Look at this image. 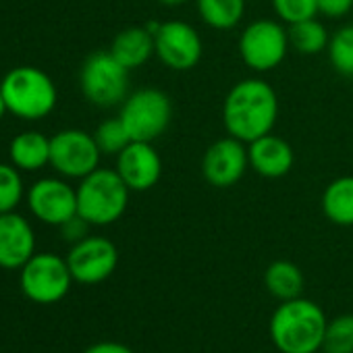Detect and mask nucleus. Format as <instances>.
Returning a JSON list of instances; mask_svg holds the SVG:
<instances>
[{
	"label": "nucleus",
	"mask_w": 353,
	"mask_h": 353,
	"mask_svg": "<svg viewBox=\"0 0 353 353\" xmlns=\"http://www.w3.org/2000/svg\"><path fill=\"white\" fill-rule=\"evenodd\" d=\"M279 119V96L274 88L260 79L248 77L237 81L223 102V123L231 137L252 143L272 133Z\"/></svg>",
	"instance_id": "obj_1"
},
{
	"label": "nucleus",
	"mask_w": 353,
	"mask_h": 353,
	"mask_svg": "<svg viewBox=\"0 0 353 353\" xmlns=\"http://www.w3.org/2000/svg\"><path fill=\"white\" fill-rule=\"evenodd\" d=\"M326 316L312 299L281 301L270 318V339L281 353H316L322 349Z\"/></svg>",
	"instance_id": "obj_2"
},
{
	"label": "nucleus",
	"mask_w": 353,
	"mask_h": 353,
	"mask_svg": "<svg viewBox=\"0 0 353 353\" xmlns=\"http://www.w3.org/2000/svg\"><path fill=\"white\" fill-rule=\"evenodd\" d=\"M0 92L9 112L21 121L44 119L59 102V92L50 75L32 65L11 69L0 81Z\"/></svg>",
	"instance_id": "obj_3"
},
{
	"label": "nucleus",
	"mask_w": 353,
	"mask_h": 353,
	"mask_svg": "<svg viewBox=\"0 0 353 353\" xmlns=\"http://www.w3.org/2000/svg\"><path fill=\"white\" fill-rule=\"evenodd\" d=\"M131 190L114 168H96L77 185V214L92 227L117 223L129 206Z\"/></svg>",
	"instance_id": "obj_4"
},
{
	"label": "nucleus",
	"mask_w": 353,
	"mask_h": 353,
	"mask_svg": "<svg viewBox=\"0 0 353 353\" xmlns=\"http://www.w3.org/2000/svg\"><path fill=\"white\" fill-rule=\"evenodd\" d=\"M81 94L98 108H112L129 96V69H125L110 50L92 52L79 71Z\"/></svg>",
	"instance_id": "obj_5"
},
{
	"label": "nucleus",
	"mask_w": 353,
	"mask_h": 353,
	"mask_svg": "<svg viewBox=\"0 0 353 353\" xmlns=\"http://www.w3.org/2000/svg\"><path fill=\"white\" fill-rule=\"evenodd\" d=\"M119 119L131 141H156L170 125L172 102L158 88H141L125 98Z\"/></svg>",
	"instance_id": "obj_6"
},
{
	"label": "nucleus",
	"mask_w": 353,
	"mask_h": 353,
	"mask_svg": "<svg viewBox=\"0 0 353 353\" xmlns=\"http://www.w3.org/2000/svg\"><path fill=\"white\" fill-rule=\"evenodd\" d=\"M73 285V274L69 270L67 258L52 252L34 254L19 272L21 293L40 305L59 303L67 297Z\"/></svg>",
	"instance_id": "obj_7"
},
{
	"label": "nucleus",
	"mask_w": 353,
	"mask_h": 353,
	"mask_svg": "<svg viewBox=\"0 0 353 353\" xmlns=\"http://www.w3.org/2000/svg\"><path fill=\"white\" fill-rule=\"evenodd\" d=\"M289 46V34L283 21L274 19H256L239 36V54L248 69L256 73H268L276 69L287 52Z\"/></svg>",
	"instance_id": "obj_8"
},
{
	"label": "nucleus",
	"mask_w": 353,
	"mask_h": 353,
	"mask_svg": "<svg viewBox=\"0 0 353 353\" xmlns=\"http://www.w3.org/2000/svg\"><path fill=\"white\" fill-rule=\"evenodd\" d=\"M154 34V54L172 71H192L204 54L198 30L185 21H162L145 26Z\"/></svg>",
	"instance_id": "obj_9"
},
{
	"label": "nucleus",
	"mask_w": 353,
	"mask_h": 353,
	"mask_svg": "<svg viewBox=\"0 0 353 353\" xmlns=\"http://www.w3.org/2000/svg\"><path fill=\"white\" fill-rule=\"evenodd\" d=\"M100 158L94 133L63 129L50 137V166L65 179H83L100 166Z\"/></svg>",
	"instance_id": "obj_10"
},
{
	"label": "nucleus",
	"mask_w": 353,
	"mask_h": 353,
	"mask_svg": "<svg viewBox=\"0 0 353 353\" xmlns=\"http://www.w3.org/2000/svg\"><path fill=\"white\" fill-rule=\"evenodd\" d=\"M67 264L75 283L98 285L104 283L119 264L117 245L100 235H88L79 243H73L67 254Z\"/></svg>",
	"instance_id": "obj_11"
},
{
	"label": "nucleus",
	"mask_w": 353,
	"mask_h": 353,
	"mask_svg": "<svg viewBox=\"0 0 353 353\" xmlns=\"http://www.w3.org/2000/svg\"><path fill=\"white\" fill-rule=\"evenodd\" d=\"M28 206L40 223L61 227L77 214V188L65 176H44L28 190Z\"/></svg>",
	"instance_id": "obj_12"
},
{
	"label": "nucleus",
	"mask_w": 353,
	"mask_h": 353,
	"mask_svg": "<svg viewBox=\"0 0 353 353\" xmlns=\"http://www.w3.org/2000/svg\"><path fill=\"white\" fill-rule=\"evenodd\" d=\"M250 168L248 145L237 137H221L216 139L202 158V174L204 179L216 188L227 190L233 188Z\"/></svg>",
	"instance_id": "obj_13"
},
{
	"label": "nucleus",
	"mask_w": 353,
	"mask_h": 353,
	"mask_svg": "<svg viewBox=\"0 0 353 353\" xmlns=\"http://www.w3.org/2000/svg\"><path fill=\"white\" fill-rule=\"evenodd\" d=\"M114 170L131 192H148L160 181L162 160L152 141H131L117 154Z\"/></svg>",
	"instance_id": "obj_14"
},
{
	"label": "nucleus",
	"mask_w": 353,
	"mask_h": 353,
	"mask_svg": "<svg viewBox=\"0 0 353 353\" xmlns=\"http://www.w3.org/2000/svg\"><path fill=\"white\" fill-rule=\"evenodd\" d=\"M36 254V233L17 212L0 214V268L21 270Z\"/></svg>",
	"instance_id": "obj_15"
},
{
	"label": "nucleus",
	"mask_w": 353,
	"mask_h": 353,
	"mask_svg": "<svg viewBox=\"0 0 353 353\" xmlns=\"http://www.w3.org/2000/svg\"><path fill=\"white\" fill-rule=\"evenodd\" d=\"M248 156L250 166L264 179H281L289 174L295 162L291 143L274 133H266L248 143Z\"/></svg>",
	"instance_id": "obj_16"
},
{
	"label": "nucleus",
	"mask_w": 353,
	"mask_h": 353,
	"mask_svg": "<svg viewBox=\"0 0 353 353\" xmlns=\"http://www.w3.org/2000/svg\"><path fill=\"white\" fill-rule=\"evenodd\" d=\"M108 50L125 69H139L154 57V34L145 26L127 28L112 38Z\"/></svg>",
	"instance_id": "obj_17"
},
{
	"label": "nucleus",
	"mask_w": 353,
	"mask_h": 353,
	"mask_svg": "<svg viewBox=\"0 0 353 353\" xmlns=\"http://www.w3.org/2000/svg\"><path fill=\"white\" fill-rule=\"evenodd\" d=\"M11 164H15L19 170L36 172L50 164V137H46L40 131H21L13 137L9 145Z\"/></svg>",
	"instance_id": "obj_18"
},
{
	"label": "nucleus",
	"mask_w": 353,
	"mask_h": 353,
	"mask_svg": "<svg viewBox=\"0 0 353 353\" xmlns=\"http://www.w3.org/2000/svg\"><path fill=\"white\" fill-rule=\"evenodd\" d=\"M324 216L339 227H353V176L345 174L330 181L322 194Z\"/></svg>",
	"instance_id": "obj_19"
},
{
	"label": "nucleus",
	"mask_w": 353,
	"mask_h": 353,
	"mask_svg": "<svg viewBox=\"0 0 353 353\" xmlns=\"http://www.w3.org/2000/svg\"><path fill=\"white\" fill-rule=\"evenodd\" d=\"M264 285H266L268 293H272L281 301L295 299V297H301L303 274L297 264H293L289 260H276L266 268Z\"/></svg>",
	"instance_id": "obj_20"
},
{
	"label": "nucleus",
	"mask_w": 353,
	"mask_h": 353,
	"mask_svg": "<svg viewBox=\"0 0 353 353\" xmlns=\"http://www.w3.org/2000/svg\"><path fill=\"white\" fill-rule=\"evenodd\" d=\"M200 19L219 32L237 28L245 15V0H196Z\"/></svg>",
	"instance_id": "obj_21"
},
{
	"label": "nucleus",
	"mask_w": 353,
	"mask_h": 353,
	"mask_svg": "<svg viewBox=\"0 0 353 353\" xmlns=\"http://www.w3.org/2000/svg\"><path fill=\"white\" fill-rule=\"evenodd\" d=\"M287 34H289L291 50H295L303 57H314V54L324 52L330 42V34L316 17L289 26Z\"/></svg>",
	"instance_id": "obj_22"
},
{
	"label": "nucleus",
	"mask_w": 353,
	"mask_h": 353,
	"mask_svg": "<svg viewBox=\"0 0 353 353\" xmlns=\"http://www.w3.org/2000/svg\"><path fill=\"white\" fill-rule=\"evenodd\" d=\"M26 185L21 179V170L15 164L0 162V214L15 212L23 202Z\"/></svg>",
	"instance_id": "obj_23"
},
{
	"label": "nucleus",
	"mask_w": 353,
	"mask_h": 353,
	"mask_svg": "<svg viewBox=\"0 0 353 353\" xmlns=\"http://www.w3.org/2000/svg\"><path fill=\"white\" fill-rule=\"evenodd\" d=\"M328 61L336 73L353 77V26H345L330 36Z\"/></svg>",
	"instance_id": "obj_24"
},
{
	"label": "nucleus",
	"mask_w": 353,
	"mask_h": 353,
	"mask_svg": "<svg viewBox=\"0 0 353 353\" xmlns=\"http://www.w3.org/2000/svg\"><path fill=\"white\" fill-rule=\"evenodd\" d=\"M324 353H353V314L328 320L322 341Z\"/></svg>",
	"instance_id": "obj_25"
},
{
	"label": "nucleus",
	"mask_w": 353,
	"mask_h": 353,
	"mask_svg": "<svg viewBox=\"0 0 353 353\" xmlns=\"http://www.w3.org/2000/svg\"><path fill=\"white\" fill-rule=\"evenodd\" d=\"M94 139H96L102 156H117L131 143V137L119 117L102 121L94 131Z\"/></svg>",
	"instance_id": "obj_26"
},
{
	"label": "nucleus",
	"mask_w": 353,
	"mask_h": 353,
	"mask_svg": "<svg viewBox=\"0 0 353 353\" xmlns=\"http://www.w3.org/2000/svg\"><path fill=\"white\" fill-rule=\"evenodd\" d=\"M279 21L293 26L318 15V0H272Z\"/></svg>",
	"instance_id": "obj_27"
},
{
	"label": "nucleus",
	"mask_w": 353,
	"mask_h": 353,
	"mask_svg": "<svg viewBox=\"0 0 353 353\" xmlns=\"http://www.w3.org/2000/svg\"><path fill=\"white\" fill-rule=\"evenodd\" d=\"M90 227H92V225H90L83 216L75 214V216H71L67 223H63L59 229H61V235H63L65 241H69V243H79L81 239H85V237L90 235Z\"/></svg>",
	"instance_id": "obj_28"
},
{
	"label": "nucleus",
	"mask_w": 353,
	"mask_h": 353,
	"mask_svg": "<svg viewBox=\"0 0 353 353\" xmlns=\"http://www.w3.org/2000/svg\"><path fill=\"white\" fill-rule=\"evenodd\" d=\"M353 11V0H318V13L330 19H341Z\"/></svg>",
	"instance_id": "obj_29"
},
{
	"label": "nucleus",
	"mask_w": 353,
	"mask_h": 353,
	"mask_svg": "<svg viewBox=\"0 0 353 353\" xmlns=\"http://www.w3.org/2000/svg\"><path fill=\"white\" fill-rule=\"evenodd\" d=\"M83 353H133L127 345L117 343V341H100L90 345Z\"/></svg>",
	"instance_id": "obj_30"
},
{
	"label": "nucleus",
	"mask_w": 353,
	"mask_h": 353,
	"mask_svg": "<svg viewBox=\"0 0 353 353\" xmlns=\"http://www.w3.org/2000/svg\"><path fill=\"white\" fill-rule=\"evenodd\" d=\"M160 5H164V7H168V9H176V7H181V5H185L188 0H158Z\"/></svg>",
	"instance_id": "obj_31"
},
{
	"label": "nucleus",
	"mask_w": 353,
	"mask_h": 353,
	"mask_svg": "<svg viewBox=\"0 0 353 353\" xmlns=\"http://www.w3.org/2000/svg\"><path fill=\"white\" fill-rule=\"evenodd\" d=\"M9 112V108H7V102H5V96H3V92H0V121H3V117Z\"/></svg>",
	"instance_id": "obj_32"
}]
</instances>
